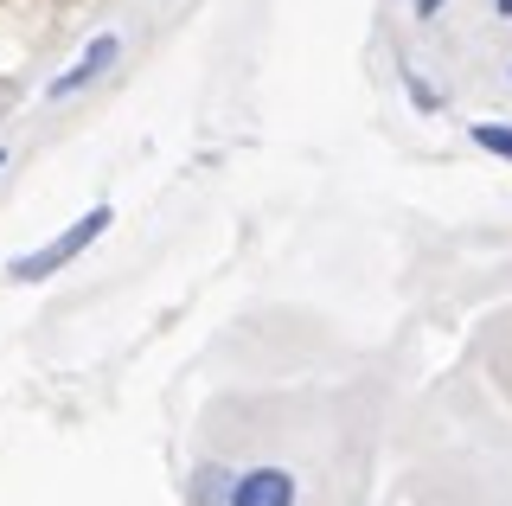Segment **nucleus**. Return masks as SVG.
I'll list each match as a JSON object with an SVG mask.
<instances>
[{
	"instance_id": "obj_1",
	"label": "nucleus",
	"mask_w": 512,
	"mask_h": 506,
	"mask_svg": "<svg viewBox=\"0 0 512 506\" xmlns=\"http://www.w3.org/2000/svg\"><path fill=\"white\" fill-rule=\"evenodd\" d=\"M109 225H116V212H109V205H90V212L77 218V225H64L52 244H39V250H26V257H13V263H7V276H13V282H45V276H58L64 263H77Z\"/></svg>"
},
{
	"instance_id": "obj_2",
	"label": "nucleus",
	"mask_w": 512,
	"mask_h": 506,
	"mask_svg": "<svg viewBox=\"0 0 512 506\" xmlns=\"http://www.w3.org/2000/svg\"><path fill=\"white\" fill-rule=\"evenodd\" d=\"M116 58H122V33H96V39L84 45V52H77V65L52 77V97H58V103H64V97H77L84 84L109 77V65H116Z\"/></svg>"
},
{
	"instance_id": "obj_3",
	"label": "nucleus",
	"mask_w": 512,
	"mask_h": 506,
	"mask_svg": "<svg viewBox=\"0 0 512 506\" xmlns=\"http://www.w3.org/2000/svg\"><path fill=\"white\" fill-rule=\"evenodd\" d=\"M301 500V487H295V474L288 468H250V474H237L231 481V506H295Z\"/></svg>"
},
{
	"instance_id": "obj_4",
	"label": "nucleus",
	"mask_w": 512,
	"mask_h": 506,
	"mask_svg": "<svg viewBox=\"0 0 512 506\" xmlns=\"http://www.w3.org/2000/svg\"><path fill=\"white\" fill-rule=\"evenodd\" d=\"M468 141L487 154H500V161H512V122H468Z\"/></svg>"
},
{
	"instance_id": "obj_5",
	"label": "nucleus",
	"mask_w": 512,
	"mask_h": 506,
	"mask_svg": "<svg viewBox=\"0 0 512 506\" xmlns=\"http://www.w3.org/2000/svg\"><path fill=\"white\" fill-rule=\"evenodd\" d=\"M404 90L416 97V109H436V90H429V84H423V77H416L410 65H404Z\"/></svg>"
},
{
	"instance_id": "obj_6",
	"label": "nucleus",
	"mask_w": 512,
	"mask_h": 506,
	"mask_svg": "<svg viewBox=\"0 0 512 506\" xmlns=\"http://www.w3.org/2000/svg\"><path fill=\"white\" fill-rule=\"evenodd\" d=\"M442 13V0H416V20H436Z\"/></svg>"
},
{
	"instance_id": "obj_7",
	"label": "nucleus",
	"mask_w": 512,
	"mask_h": 506,
	"mask_svg": "<svg viewBox=\"0 0 512 506\" xmlns=\"http://www.w3.org/2000/svg\"><path fill=\"white\" fill-rule=\"evenodd\" d=\"M493 13H500V20H512V0H493Z\"/></svg>"
},
{
	"instance_id": "obj_8",
	"label": "nucleus",
	"mask_w": 512,
	"mask_h": 506,
	"mask_svg": "<svg viewBox=\"0 0 512 506\" xmlns=\"http://www.w3.org/2000/svg\"><path fill=\"white\" fill-rule=\"evenodd\" d=\"M0 167H7V148H0Z\"/></svg>"
}]
</instances>
